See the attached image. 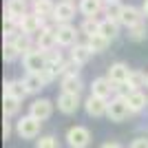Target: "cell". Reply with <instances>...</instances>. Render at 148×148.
Listing matches in <instances>:
<instances>
[{
  "label": "cell",
  "instance_id": "obj_14",
  "mask_svg": "<svg viewBox=\"0 0 148 148\" xmlns=\"http://www.w3.org/2000/svg\"><path fill=\"white\" fill-rule=\"evenodd\" d=\"M58 108H60L64 115H73V113L80 108V95L60 93V97H58Z\"/></svg>",
  "mask_w": 148,
  "mask_h": 148
},
{
  "label": "cell",
  "instance_id": "obj_24",
  "mask_svg": "<svg viewBox=\"0 0 148 148\" xmlns=\"http://www.w3.org/2000/svg\"><path fill=\"white\" fill-rule=\"evenodd\" d=\"M148 84V75L142 73V71H137V69H130V75H128V86L133 91H139L142 86Z\"/></svg>",
  "mask_w": 148,
  "mask_h": 148
},
{
  "label": "cell",
  "instance_id": "obj_22",
  "mask_svg": "<svg viewBox=\"0 0 148 148\" xmlns=\"http://www.w3.org/2000/svg\"><path fill=\"white\" fill-rule=\"evenodd\" d=\"M126 104L130 106V111H133V113H137V111H144V108L148 106V97L144 95L142 91H133L128 97H126Z\"/></svg>",
  "mask_w": 148,
  "mask_h": 148
},
{
  "label": "cell",
  "instance_id": "obj_28",
  "mask_svg": "<svg viewBox=\"0 0 148 148\" xmlns=\"http://www.w3.org/2000/svg\"><path fill=\"white\" fill-rule=\"evenodd\" d=\"M13 44H16V49L20 51V56H27L29 51H33V42H31V36H27V33H20V36L13 40Z\"/></svg>",
  "mask_w": 148,
  "mask_h": 148
},
{
  "label": "cell",
  "instance_id": "obj_34",
  "mask_svg": "<svg viewBox=\"0 0 148 148\" xmlns=\"http://www.w3.org/2000/svg\"><path fill=\"white\" fill-rule=\"evenodd\" d=\"M130 148H148V137H137L135 142L130 144Z\"/></svg>",
  "mask_w": 148,
  "mask_h": 148
},
{
  "label": "cell",
  "instance_id": "obj_10",
  "mask_svg": "<svg viewBox=\"0 0 148 148\" xmlns=\"http://www.w3.org/2000/svg\"><path fill=\"white\" fill-rule=\"evenodd\" d=\"M84 108L91 117H102V115L108 113V99L97 97V95H88L86 102H84Z\"/></svg>",
  "mask_w": 148,
  "mask_h": 148
},
{
  "label": "cell",
  "instance_id": "obj_26",
  "mask_svg": "<svg viewBox=\"0 0 148 148\" xmlns=\"http://www.w3.org/2000/svg\"><path fill=\"white\" fill-rule=\"evenodd\" d=\"M88 47H91V51L93 53H102V51H106L108 49V44H111V40H106L102 33H97V36H93V38H88Z\"/></svg>",
  "mask_w": 148,
  "mask_h": 148
},
{
  "label": "cell",
  "instance_id": "obj_6",
  "mask_svg": "<svg viewBox=\"0 0 148 148\" xmlns=\"http://www.w3.org/2000/svg\"><path fill=\"white\" fill-rule=\"evenodd\" d=\"M29 115L31 117L40 119V122H44V119H49L51 115H53V102L47 97H38L33 99L29 104Z\"/></svg>",
  "mask_w": 148,
  "mask_h": 148
},
{
  "label": "cell",
  "instance_id": "obj_25",
  "mask_svg": "<svg viewBox=\"0 0 148 148\" xmlns=\"http://www.w3.org/2000/svg\"><path fill=\"white\" fill-rule=\"evenodd\" d=\"M20 102H22V99L11 97V95H5V97H2V111H5V117H11V115H16V113L20 111Z\"/></svg>",
  "mask_w": 148,
  "mask_h": 148
},
{
  "label": "cell",
  "instance_id": "obj_16",
  "mask_svg": "<svg viewBox=\"0 0 148 148\" xmlns=\"http://www.w3.org/2000/svg\"><path fill=\"white\" fill-rule=\"evenodd\" d=\"M62 86V93H73V95H80L82 88H84V84H82L80 75H64L60 82Z\"/></svg>",
  "mask_w": 148,
  "mask_h": 148
},
{
  "label": "cell",
  "instance_id": "obj_12",
  "mask_svg": "<svg viewBox=\"0 0 148 148\" xmlns=\"http://www.w3.org/2000/svg\"><path fill=\"white\" fill-rule=\"evenodd\" d=\"M115 93V84H113L108 77H95L91 84V95H97V97L108 99Z\"/></svg>",
  "mask_w": 148,
  "mask_h": 148
},
{
  "label": "cell",
  "instance_id": "obj_36",
  "mask_svg": "<svg viewBox=\"0 0 148 148\" xmlns=\"http://www.w3.org/2000/svg\"><path fill=\"white\" fill-rule=\"evenodd\" d=\"M102 148H122V144H117V142H106Z\"/></svg>",
  "mask_w": 148,
  "mask_h": 148
},
{
  "label": "cell",
  "instance_id": "obj_13",
  "mask_svg": "<svg viewBox=\"0 0 148 148\" xmlns=\"http://www.w3.org/2000/svg\"><path fill=\"white\" fill-rule=\"evenodd\" d=\"M139 22H144V11L142 9H137V7H124L122 9V18H119V25H124L126 29H130V27L139 25Z\"/></svg>",
  "mask_w": 148,
  "mask_h": 148
},
{
  "label": "cell",
  "instance_id": "obj_5",
  "mask_svg": "<svg viewBox=\"0 0 148 148\" xmlns=\"http://www.w3.org/2000/svg\"><path fill=\"white\" fill-rule=\"evenodd\" d=\"M20 33H27V36H33V33H40V31L44 29V18H40L38 13H33V11H29V13H25L22 18H20Z\"/></svg>",
  "mask_w": 148,
  "mask_h": 148
},
{
  "label": "cell",
  "instance_id": "obj_3",
  "mask_svg": "<svg viewBox=\"0 0 148 148\" xmlns=\"http://www.w3.org/2000/svg\"><path fill=\"white\" fill-rule=\"evenodd\" d=\"M66 142L71 148H88V144H91V130L86 126H71L66 130Z\"/></svg>",
  "mask_w": 148,
  "mask_h": 148
},
{
  "label": "cell",
  "instance_id": "obj_29",
  "mask_svg": "<svg viewBox=\"0 0 148 148\" xmlns=\"http://www.w3.org/2000/svg\"><path fill=\"white\" fill-rule=\"evenodd\" d=\"M122 9H124V5H122V2H104L106 18L115 20V22H119V18H122Z\"/></svg>",
  "mask_w": 148,
  "mask_h": 148
},
{
  "label": "cell",
  "instance_id": "obj_27",
  "mask_svg": "<svg viewBox=\"0 0 148 148\" xmlns=\"http://www.w3.org/2000/svg\"><path fill=\"white\" fill-rule=\"evenodd\" d=\"M99 22L102 20H97V18H84V22H82V33L86 38H93V36H97L99 33Z\"/></svg>",
  "mask_w": 148,
  "mask_h": 148
},
{
  "label": "cell",
  "instance_id": "obj_31",
  "mask_svg": "<svg viewBox=\"0 0 148 148\" xmlns=\"http://www.w3.org/2000/svg\"><path fill=\"white\" fill-rule=\"evenodd\" d=\"M18 56H20V51L16 49V44L13 42H5V47H2V58H5V62H13Z\"/></svg>",
  "mask_w": 148,
  "mask_h": 148
},
{
  "label": "cell",
  "instance_id": "obj_37",
  "mask_svg": "<svg viewBox=\"0 0 148 148\" xmlns=\"http://www.w3.org/2000/svg\"><path fill=\"white\" fill-rule=\"evenodd\" d=\"M142 11H144V18L148 20V0H144V7H142Z\"/></svg>",
  "mask_w": 148,
  "mask_h": 148
},
{
  "label": "cell",
  "instance_id": "obj_38",
  "mask_svg": "<svg viewBox=\"0 0 148 148\" xmlns=\"http://www.w3.org/2000/svg\"><path fill=\"white\" fill-rule=\"evenodd\" d=\"M104 2H119V0H104Z\"/></svg>",
  "mask_w": 148,
  "mask_h": 148
},
{
  "label": "cell",
  "instance_id": "obj_19",
  "mask_svg": "<svg viewBox=\"0 0 148 148\" xmlns=\"http://www.w3.org/2000/svg\"><path fill=\"white\" fill-rule=\"evenodd\" d=\"M5 11H7V16L20 20L25 13H29V11H27V0H7Z\"/></svg>",
  "mask_w": 148,
  "mask_h": 148
},
{
  "label": "cell",
  "instance_id": "obj_9",
  "mask_svg": "<svg viewBox=\"0 0 148 148\" xmlns=\"http://www.w3.org/2000/svg\"><path fill=\"white\" fill-rule=\"evenodd\" d=\"M56 33H58V44L60 47H75L77 44V29L73 25H58L56 27Z\"/></svg>",
  "mask_w": 148,
  "mask_h": 148
},
{
  "label": "cell",
  "instance_id": "obj_4",
  "mask_svg": "<svg viewBox=\"0 0 148 148\" xmlns=\"http://www.w3.org/2000/svg\"><path fill=\"white\" fill-rule=\"evenodd\" d=\"M130 106L126 104V97H119V95H115V97L108 102V119L111 122H124V119L130 115Z\"/></svg>",
  "mask_w": 148,
  "mask_h": 148
},
{
  "label": "cell",
  "instance_id": "obj_15",
  "mask_svg": "<svg viewBox=\"0 0 148 148\" xmlns=\"http://www.w3.org/2000/svg\"><path fill=\"white\" fill-rule=\"evenodd\" d=\"M22 82H25L27 93H29V95H36V93H40L44 86H47V82H44V77L40 73H27Z\"/></svg>",
  "mask_w": 148,
  "mask_h": 148
},
{
  "label": "cell",
  "instance_id": "obj_8",
  "mask_svg": "<svg viewBox=\"0 0 148 148\" xmlns=\"http://www.w3.org/2000/svg\"><path fill=\"white\" fill-rule=\"evenodd\" d=\"M58 44V33L53 27H44L40 33L36 36V49L40 51H47V53H51V49Z\"/></svg>",
  "mask_w": 148,
  "mask_h": 148
},
{
  "label": "cell",
  "instance_id": "obj_33",
  "mask_svg": "<svg viewBox=\"0 0 148 148\" xmlns=\"http://www.w3.org/2000/svg\"><path fill=\"white\" fill-rule=\"evenodd\" d=\"M80 66L82 64H77L75 60H69L66 64H64V75H80ZM62 75V77H64Z\"/></svg>",
  "mask_w": 148,
  "mask_h": 148
},
{
  "label": "cell",
  "instance_id": "obj_30",
  "mask_svg": "<svg viewBox=\"0 0 148 148\" xmlns=\"http://www.w3.org/2000/svg\"><path fill=\"white\" fill-rule=\"evenodd\" d=\"M146 36H148V29H146L144 22H139V25H135V27H130V29H128V38H130V40H135V42L146 40Z\"/></svg>",
  "mask_w": 148,
  "mask_h": 148
},
{
  "label": "cell",
  "instance_id": "obj_35",
  "mask_svg": "<svg viewBox=\"0 0 148 148\" xmlns=\"http://www.w3.org/2000/svg\"><path fill=\"white\" fill-rule=\"evenodd\" d=\"M9 135H11V122H7V119H5V124H2V137L9 139Z\"/></svg>",
  "mask_w": 148,
  "mask_h": 148
},
{
  "label": "cell",
  "instance_id": "obj_23",
  "mask_svg": "<svg viewBox=\"0 0 148 148\" xmlns=\"http://www.w3.org/2000/svg\"><path fill=\"white\" fill-rule=\"evenodd\" d=\"M56 11V2L51 0H33V13H38L40 18H53Z\"/></svg>",
  "mask_w": 148,
  "mask_h": 148
},
{
  "label": "cell",
  "instance_id": "obj_20",
  "mask_svg": "<svg viewBox=\"0 0 148 148\" xmlns=\"http://www.w3.org/2000/svg\"><path fill=\"white\" fill-rule=\"evenodd\" d=\"M91 56H93V51H91V47L88 44H75L73 49H71V60H75L77 64H86L88 60H91Z\"/></svg>",
  "mask_w": 148,
  "mask_h": 148
},
{
  "label": "cell",
  "instance_id": "obj_39",
  "mask_svg": "<svg viewBox=\"0 0 148 148\" xmlns=\"http://www.w3.org/2000/svg\"><path fill=\"white\" fill-rule=\"evenodd\" d=\"M146 86H148V84H146Z\"/></svg>",
  "mask_w": 148,
  "mask_h": 148
},
{
  "label": "cell",
  "instance_id": "obj_18",
  "mask_svg": "<svg viewBox=\"0 0 148 148\" xmlns=\"http://www.w3.org/2000/svg\"><path fill=\"white\" fill-rule=\"evenodd\" d=\"M5 95L25 99L29 93H27V86H25V82H22V80H9V82H5Z\"/></svg>",
  "mask_w": 148,
  "mask_h": 148
},
{
  "label": "cell",
  "instance_id": "obj_2",
  "mask_svg": "<svg viewBox=\"0 0 148 148\" xmlns=\"http://www.w3.org/2000/svg\"><path fill=\"white\" fill-rule=\"evenodd\" d=\"M40 128H42V122L31 115H22V117L16 122V133H18L22 139H33V137L40 135Z\"/></svg>",
  "mask_w": 148,
  "mask_h": 148
},
{
  "label": "cell",
  "instance_id": "obj_32",
  "mask_svg": "<svg viewBox=\"0 0 148 148\" xmlns=\"http://www.w3.org/2000/svg\"><path fill=\"white\" fill-rule=\"evenodd\" d=\"M36 148H60V142H58L53 135H44V137L38 139Z\"/></svg>",
  "mask_w": 148,
  "mask_h": 148
},
{
  "label": "cell",
  "instance_id": "obj_11",
  "mask_svg": "<svg viewBox=\"0 0 148 148\" xmlns=\"http://www.w3.org/2000/svg\"><path fill=\"white\" fill-rule=\"evenodd\" d=\"M128 75H130V69L128 64H124V62H113L111 66H108V80L117 86V84H126L128 82Z\"/></svg>",
  "mask_w": 148,
  "mask_h": 148
},
{
  "label": "cell",
  "instance_id": "obj_1",
  "mask_svg": "<svg viewBox=\"0 0 148 148\" xmlns=\"http://www.w3.org/2000/svg\"><path fill=\"white\" fill-rule=\"evenodd\" d=\"M47 62H49V53L40 49H33L27 56H22V64H25L27 73H42L47 69Z\"/></svg>",
  "mask_w": 148,
  "mask_h": 148
},
{
  "label": "cell",
  "instance_id": "obj_17",
  "mask_svg": "<svg viewBox=\"0 0 148 148\" xmlns=\"http://www.w3.org/2000/svg\"><path fill=\"white\" fill-rule=\"evenodd\" d=\"M104 9V0H80V13L84 18H95Z\"/></svg>",
  "mask_w": 148,
  "mask_h": 148
},
{
  "label": "cell",
  "instance_id": "obj_7",
  "mask_svg": "<svg viewBox=\"0 0 148 148\" xmlns=\"http://www.w3.org/2000/svg\"><path fill=\"white\" fill-rule=\"evenodd\" d=\"M75 18V7L71 0H60L56 5V11H53V20L58 25H71V20Z\"/></svg>",
  "mask_w": 148,
  "mask_h": 148
},
{
  "label": "cell",
  "instance_id": "obj_21",
  "mask_svg": "<svg viewBox=\"0 0 148 148\" xmlns=\"http://www.w3.org/2000/svg\"><path fill=\"white\" fill-rule=\"evenodd\" d=\"M99 33H102L106 40H115V38L119 36V22H115V20H111V18H104L99 22Z\"/></svg>",
  "mask_w": 148,
  "mask_h": 148
}]
</instances>
